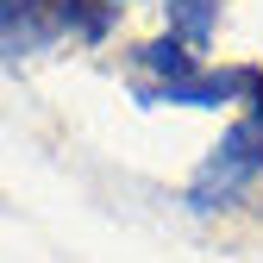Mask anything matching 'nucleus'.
<instances>
[{"label":"nucleus","mask_w":263,"mask_h":263,"mask_svg":"<svg viewBox=\"0 0 263 263\" xmlns=\"http://www.w3.org/2000/svg\"><path fill=\"white\" fill-rule=\"evenodd\" d=\"M69 50V0H0V69H31Z\"/></svg>","instance_id":"obj_3"},{"label":"nucleus","mask_w":263,"mask_h":263,"mask_svg":"<svg viewBox=\"0 0 263 263\" xmlns=\"http://www.w3.org/2000/svg\"><path fill=\"white\" fill-rule=\"evenodd\" d=\"M263 94V63L188 57L170 76H125V101L138 113H238Z\"/></svg>","instance_id":"obj_2"},{"label":"nucleus","mask_w":263,"mask_h":263,"mask_svg":"<svg viewBox=\"0 0 263 263\" xmlns=\"http://www.w3.org/2000/svg\"><path fill=\"white\" fill-rule=\"evenodd\" d=\"M263 201V94L245 101L238 113H226L213 144L182 182V213L188 219H232Z\"/></svg>","instance_id":"obj_1"}]
</instances>
